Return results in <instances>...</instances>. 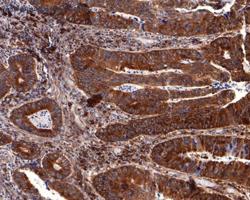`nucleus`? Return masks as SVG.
Instances as JSON below:
<instances>
[{
  "label": "nucleus",
  "mask_w": 250,
  "mask_h": 200,
  "mask_svg": "<svg viewBox=\"0 0 250 200\" xmlns=\"http://www.w3.org/2000/svg\"><path fill=\"white\" fill-rule=\"evenodd\" d=\"M42 166L48 175L58 180L67 177L71 170L69 161L63 155L59 153H52L44 156Z\"/></svg>",
  "instance_id": "f257e3e1"
},
{
  "label": "nucleus",
  "mask_w": 250,
  "mask_h": 200,
  "mask_svg": "<svg viewBox=\"0 0 250 200\" xmlns=\"http://www.w3.org/2000/svg\"><path fill=\"white\" fill-rule=\"evenodd\" d=\"M11 147L16 157L22 160L37 159L41 154V149L37 143L24 140L13 141Z\"/></svg>",
  "instance_id": "f03ea898"
}]
</instances>
